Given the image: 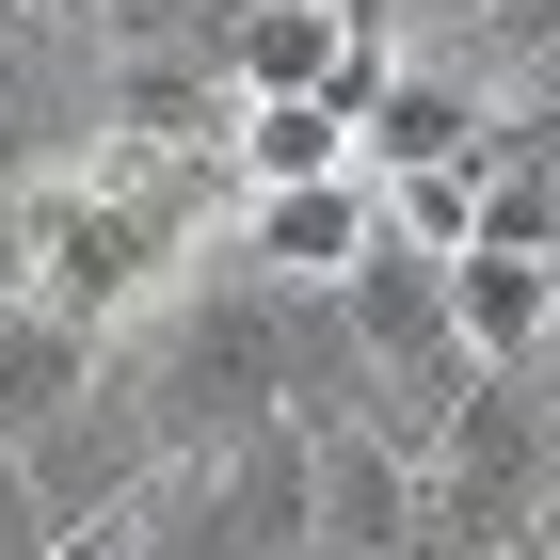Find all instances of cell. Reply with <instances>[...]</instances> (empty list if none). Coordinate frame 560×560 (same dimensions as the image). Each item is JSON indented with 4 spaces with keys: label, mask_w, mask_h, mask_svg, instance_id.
Returning a JSON list of instances; mask_svg holds the SVG:
<instances>
[{
    "label": "cell",
    "mask_w": 560,
    "mask_h": 560,
    "mask_svg": "<svg viewBox=\"0 0 560 560\" xmlns=\"http://www.w3.org/2000/svg\"><path fill=\"white\" fill-rule=\"evenodd\" d=\"M0 16H96V0H0Z\"/></svg>",
    "instance_id": "16"
},
{
    "label": "cell",
    "mask_w": 560,
    "mask_h": 560,
    "mask_svg": "<svg viewBox=\"0 0 560 560\" xmlns=\"http://www.w3.org/2000/svg\"><path fill=\"white\" fill-rule=\"evenodd\" d=\"M241 65L224 48H96V129L113 161H241Z\"/></svg>",
    "instance_id": "3"
},
{
    "label": "cell",
    "mask_w": 560,
    "mask_h": 560,
    "mask_svg": "<svg viewBox=\"0 0 560 560\" xmlns=\"http://www.w3.org/2000/svg\"><path fill=\"white\" fill-rule=\"evenodd\" d=\"M241 0H96V48H224Z\"/></svg>",
    "instance_id": "11"
},
{
    "label": "cell",
    "mask_w": 560,
    "mask_h": 560,
    "mask_svg": "<svg viewBox=\"0 0 560 560\" xmlns=\"http://www.w3.org/2000/svg\"><path fill=\"white\" fill-rule=\"evenodd\" d=\"M144 560H257V545H241V513H224V448H176V465L161 480H144Z\"/></svg>",
    "instance_id": "10"
},
{
    "label": "cell",
    "mask_w": 560,
    "mask_h": 560,
    "mask_svg": "<svg viewBox=\"0 0 560 560\" xmlns=\"http://www.w3.org/2000/svg\"><path fill=\"white\" fill-rule=\"evenodd\" d=\"M176 448H161V417H144V385H129V352L96 369L65 417L16 448V480H33V513L48 528H113V513H144V480H161Z\"/></svg>",
    "instance_id": "2"
},
{
    "label": "cell",
    "mask_w": 560,
    "mask_h": 560,
    "mask_svg": "<svg viewBox=\"0 0 560 560\" xmlns=\"http://www.w3.org/2000/svg\"><path fill=\"white\" fill-rule=\"evenodd\" d=\"M224 513H241L257 560H320V432L304 417L241 432V448H224Z\"/></svg>",
    "instance_id": "7"
},
{
    "label": "cell",
    "mask_w": 560,
    "mask_h": 560,
    "mask_svg": "<svg viewBox=\"0 0 560 560\" xmlns=\"http://www.w3.org/2000/svg\"><path fill=\"white\" fill-rule=\"evenodd\" d=\"M96 369H113V337H96V320H65L48 289L0 304V465H16V448H33V432L96 385Z\"/></svg>",
    "instance_id": "6"
},
{
    "label": "cell",
    "mask_w": 560,
    "mask_h": 560,
    "mask_svg": "<svg viewBox=\"0 0 560 560\" xmlns=\"http://www.w3.org/2000/svg\"><path fill=\"white\" fill-rule=\"evenodd\" d=\"M113 352H129V385H144V417H161V448H241V432L289 417V289H272L241 241H224V272H176L161 320L113 337Z\"/></svg>",
    "instance_id": "1"
},
{
    "label": "cell",
    "mask_w": 560,
    "mask_h": 560,
    "mask_svg": "<svg viewBox=\"0 0 560 560\" xmlns=\"http://www.w3.org/2000/svg\"><path fill=\"white\" fill-rule=\"evenodd\" d=\"M224 65H241V96H337V65H352V0H241Z\"/></svg>",
    "instance_id": "8"
},
{
    "label": "cell",
    "mask_w": 560,
    "mask_h": 560,
    "mask_svg": "<svg viewBox=\"0 0 560 560\" xmlns=\"http://www.w3.org/2000/svg\"><path fill=\"white\" fill-rule=\"evenodd\" d=\"M385 241V176H272V192H241V257L272 272V289H337L352 257Z\"/></svg>",
    "instance_id": "5"
},
{
    "label": "cell",
    "mask_w": 560,
    "mask_h": 560,
    "mask_svg": "<svg viewBox=\"0 0 560 560\" xmlns=\"http://www.w3.org/2000/svg\"><path fill=\"white\" fill-rule=\"evenodd\" d=\"M352 33H369V48H400V33H417V0H352Z\"/></svg>",
    "instance_id": "14"
},
{
    "label": "cell",
    "mask_w": 560,
    "mask_h": 560,
    "mask_svg": "<svg viewBox=\"0 0 560 560\" xmlns=\"http://www.w3.org/2000/svg\"><path fill=\"white\" fill-rule=\"evenodd\" d=\"M48 560H144V528H129V513H113V528H65Z\"/></svg>",
    "instance_id": "13"
},
{
    "label": "cell",
    "mask_w": 560,
    "mask_h": 560,
    "mask_svg": "<svg viewBox=\"0 0 560 560\" xmlns=\"http://www.w3.org/2000/svg\"><path fill=\"white\" fill-rule=\"evenodd\" d=\"M528 545H545V560H560V480H545V513H528Z\"/></svg>",
    "instance_id": "15"
},
{
    "label": "cell",
    "mask_w": 560,
    "mask_h": 560,
    "mask_svg": "<svg viewBox=\"0 0 560 560\" xmlns=\"http://www.w3.org/2000/svg\"><path fill=\"white\" fill-rule=\"evenodd\" d=\"M560 48V0H465V65L480 81H513V65H545Z\"/></svg>",
    "instance_id": "12"
},
{
    "label": "cell",
    "mask_w": 560,
    "mask_h": 560,
    "mask_svg": "<svg viewBox=\"0 0 560 560\" xmlns=\"http://www.w3.org/2000/svg\"><path fill=\"white\" fill-rule=\"evenodd\" d=\"M304 432H320V417H304ZM417 528H432V448L337 417V432H320V560H400Z\"/></svg>",
    "instance_id": "4"
},
{
    "label": "cell",
    "mask_w": 560,
    "mask_h": 560,
    "mask_svg": "<svg viewBox=\"0 0 560 560\" xmlns=\"http://www.w3.org/2000/svg\"><path fill=\"white\" fill-rule=\"evenodd\" d=\"M369 161V129H352L337 96H257L241 113V192H272V176H352Z\"/></svg>",
    "instance_id": "9"
}]
</instances>
